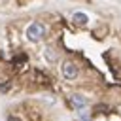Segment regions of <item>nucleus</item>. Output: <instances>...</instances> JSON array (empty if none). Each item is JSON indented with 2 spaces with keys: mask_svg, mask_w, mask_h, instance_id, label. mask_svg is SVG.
Instances as JSON below:
<instances>
[{
  "mask_svg": "<svg viewBox=\"0 0 121 121\" xmlns=\"http://www.w3.org/2000/svg\"><path fill=\"white\" fill-rule=\"evenodd\" d=\"M43 36H45V26L42 23L34 21L26 26V38L30 42H40V40H43Z\"/></svg>",
  "mask_w": 121,
  "mask_h": 121,
  "instance_id": "f257e3e1",
  "label": "nucleus"
},
{
  "mask_svg": "<svg viewBox=\"0 0 121 121\" xmlns=\"http://www.w3.org/2000/svg\"><path fill=\"white\" fill-rule=\"evenodd\" d=\"M60 72H62V76L66 79H76L78 74H79V68H78V64L74 60H64L62 66H60Z\"/></svg>",
  "mask_w": 121,
  "mask_h": 121,
  "instance_id": "f03ea898",
  "label": "nucleus"
},
{
  "mask_svg": "<svg viewBox=\"0 0 121 121\" xmlns=\"http://www.w3.org/2000/svg\"><path fill=\"white\" fill-rule=\"evenodd\" d=\"M70 102H72L74 108H85V106H87V98H85L83 95H79V93H74V95L70 96Z\"/></svg>",
  "mask_w": 121,
  "mask_h": 121,
  "instance_id": "7ed1b4c3",
  "label": "nucleus"
},
{
  "mask_svg": "<svg viewBox=\"0 0 121 121\" xmlns=\"http://www.w3.org/2000/svg\"><path fill=\"white\" fill-rule=\"evenodd\" d=\"M72 19H74L76 25H87V23H89V17H87L85 13H81V11H76V13L72 15Z\"/></svg>",
  "mask_w": 121,
  "mask_h": 121,
  "instance_id": "20e7f679",
  "label": "nucleus"
},
{
  "mask_svg": "<svg viewBox=\"0 0 121 121\" xmlns=\"http://www.w3.org/2000/svg\"><path fill=\"white\" fill-rule=\"evenodd\" d=\"M51 51H53V49H51V47H47V49H45V57H47L49 60H55V53H51Z\"/></svg>",
  "mask_w": 121,
  "mask_h": 121,
  "instance_id": "39448f33",
  "label": "nucleus"
},
{
  "mask_svg": "<svg viewBox=\"0 0 121 121\" xmlns=\"http://www.w3.org/2000/svg\"><path fill=\"white\" fill-rule=\"evenodd\" d=\"M6 121H21V119H19V117H15V115H9Z\"/></svg>",
  "mask_w": 121,
  "mask_h": 121,
  "instance_id": "423d86ee",
  "label": "nucleus"
}]
</instances>
